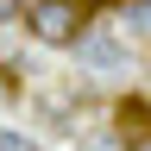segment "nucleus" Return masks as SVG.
<instances>
[{
	"mask_svg": "<svg viewBox=\"0 0 151 151\" xmlns=\"http://www.w3.org/2000/svg\"><path fill=\"white\" fill-rule=\"evenodd\" d=\"M25 25L44 38V44H76L82 6H76V0H32V6H25Z\"/></svg>",
	"mask_w": 151,
	"mask_h": 151,
	"instance_id": "1",
	"label": "nucleus"
},
{
	"mask_svg": "<svg viewBox=\"0 0 151 151\" xmlns=\"http://www.w3.org/2000/svg\"><path fill=\"white\" fill-rule=\"evenodd\" d=\"M126 151H151V132H132V145Z\"/></svg>",
	"mask_w": 151,
	"mask_h": 151,
	"instance_id": "3",
	"label": "nucleus"
},
{
	"mask_svg": "<svg viewBox=\"0 0 151 151\" xmlns=\"http://www.w3.org/2000/svg\"><path fill=\"white\" fill-rule=\"evenodd\" d=\"M0 151H32V139H25V132H6V126H0Z\"/></svg>",
	"mask_w": 151,
	"mask_h": 151,
	"instance_id": "2",
	"label": "nucleus"
}]
</instances>
